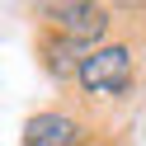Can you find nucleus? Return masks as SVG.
Masks as SVG:
<instances>
[{"instance_id":"obj_1","label":"nucleus","mask_w":146,"mask_h":146,"mask_svg":"<svg viewBox=\"0 0 146 146\" xmlns=\"http://www.w3.org/2000/svg\"><path fill=\"white\" fill-rule=\"evenodd\" d=\"M76 80L85 94H127V85H132V52L118 47V42H108V47H90L85 57H80L76 66Z\"/></svg>"},{"instance_id":"obj_2","label":"nucleus","mask_w":146,"mask_h":146,"mask_svg":"<svg viewBox=\"0 0 146 146\" xmlns=\"http://www.w3.org/2000/svg\"><path fill=\"white\" fill-rule=\"evenodd\" d=\"M47 19H52V29H57V38L76 42L80 52H90V42H99L108 33V24H113L104 5H90V0H61V5L47 10Z\"/></svg>"},{"instance_id":"obj_3","label":"nucleus","mask_w":146,"mask_h":146,"mask_svg":"<svg viewBox=\"0 0 146 146\" xmlns=\"http://www.w3.org/2000/svg\"><path fill=\"white\" fill-rule=\"evenodd\" d=\"M85 132L71 113H33L24 123V146H80Z\"/></svg>"}]
</instances>
